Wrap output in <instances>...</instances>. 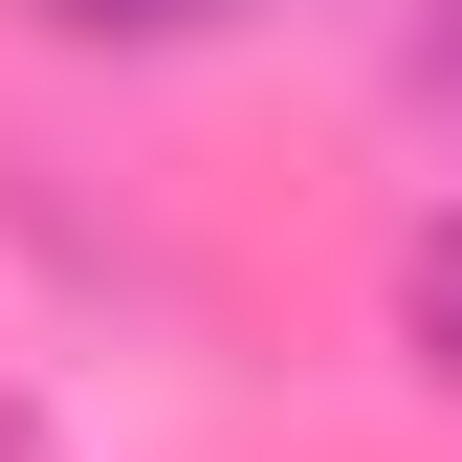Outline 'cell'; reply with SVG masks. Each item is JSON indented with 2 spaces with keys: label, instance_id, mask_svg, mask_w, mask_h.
Wrapping results in <instances>:
<instances>
[{
  "label": "cell",
  "instance_id": "6da1fadb",
  "mask_svg": "<svg viewBox=\"0 0 462 462\" xmlns=\"http://www.w3.org/2000/svg\"><path fill=\"white\" fill-rule=\"evenodd\" d=\"M396 330H419V374H462V220H440L419 264H396Z\"/></svg>",
  "mask_w": 462,
  "mask_h": 462
},
{
  "label": "cell",
  "instance_id": "7a4b0ae2",
  "mask_svg": "<svg viewBox=\"0 0 462 462\" xmlns=\"http://www.w3.org/2000/svg\"><path fill=\"white\" fill-rule=\"evenodd\" d=\"M67 44H199V23H243V0H44Z\"/></svg>",
  "mask_w": 462,
  "mask_h": 462
},
{
  "label": "cell",
  "instance_id": "3957f363",
  "mask_svg": "<svg viewBox=\"0 0 462 462\" xmlns=\"http://www.w3.org/2000/svg\"><path fill=\"white\" fill-rule=\"evenodd\" d=\"M440 67H462V0H440Z\"/></svg>",
  "mask_w": 462,
  "mask_h": 462
}]
</instances>
